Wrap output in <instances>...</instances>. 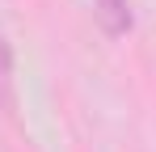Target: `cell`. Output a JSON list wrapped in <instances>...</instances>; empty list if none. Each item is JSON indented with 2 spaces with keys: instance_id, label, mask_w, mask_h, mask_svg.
<instances>
[{
  "instance_id": "obj_1",
  "label": "cell",
  "mask_w": 156,
  "mask_h": 152,
  "mask_svg": "<svg viewBox=\"0 0 156 152\" xmlns=\"http://www.w3.org/2000/svg\"><path fill=\"white\" fill-rule=\"evenodd\" d=\"M93 13H97V21L110 38H118V34H127L131 30V9L127 0H93Z\"/></svg>"
}]
</instances>
